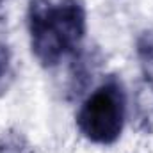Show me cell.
Listing matches in <instances>:
<instances>
[{"label": "cell", "instance_id": "obj_1", "mask_svg": "<svg viewBox=\"0 0 153 153\" xmlns=\"http://www.w3.org/2000/svg\"><path fill=\"white\" fill-rule=\"evenodd\" d=\"M29 32L32 53L43 66H55L71 53L85 34V11L80 0H30Z\"/></svg>", "mask_w": 153, "mask_h": 153}, {"label": "cell", "instance_id": "obj_2", "mask_svg": "<svg viewBox=\"0 0 153 153\" xmlns=\"http://www.w3.org/2000/svg\"><path fill=\"white\" fill-rule=\"evenodd\" d=\"M125 91L121 82L111 76L96 87L76 112L78 132L94 144H112L119 139L125 123Z\"/></svg>", "mask_w": 153, "mask_h": 153}, {"label": "cell", "instance_id": "obj_3", "mask_svg": "<svg viewBox=\"0 0 153 153\" xmlns=\"http://www.w3.org/2000/svg\"><path fill=\"white\" fill-rule=\"evenodd\" d=\"M135 112L141 121H146L153 117V84L143 82L135 94Z\"/></svg>", "mask_w": 153, "mask_h": 153}, {"label": "cell", "instance_id": "obj_4", "mask_svg": "<svg viewBox=\"0 0 153 153\" xmlns=\"http://www.w3.org/2000/svg\"><path fill=\"white\" fill-rule=\"evenodd\" d=\"M137 52L141 59L153 61V32H144L137 41Z\"/></svg>", "mask_w": 153, "mask_h": 153}, {"label": "cell", "instance_id": "obj_5", "mask_svg": "<svg viewBox=\"0 0 153 153\" xmlns=\"http://www.w3.org/2000/svg\"><path fill=\"white\" fill-rule=\"evenodd\" d=\"M7 66H9V50H7V46H4L0 43V78L7 71Z\"/></svg>", "mask_w": 153, "mask_h": 153}]
</instances>
